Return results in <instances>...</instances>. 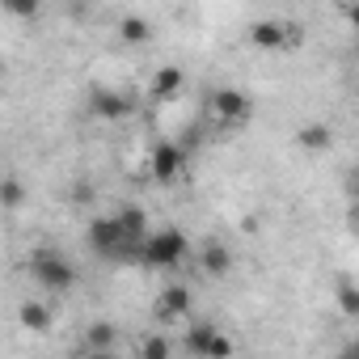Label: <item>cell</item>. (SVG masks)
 Returning <instances> with one entry per match:
<instances>
[{"instance_id":"9a60e30c","label":"cell","mask_w":359,"mask_h":359,"mask_svg":"<svg viewBox=\"0 0 359 359\" xmlns=\"http://www.w3.org/2000/svg\"><path fill=\"white\" fill-rule=\"evenodd\" d=\"M250 43L262 47V51L283 47V22H254V26H250Z\"/></svg>"},{"instance_id":"ffe728a7","label":"cell","mask_w":359,"mask_h":359,"mask_svg":"<svg viewBox=\"0 0 359 359\" xmlns=\"http://www.w3.org/2000/svg\"><path fill=\"white\" fill-rule=\"evenodd\" d=\"M203 359H233V338H224L220 330H216V338L208 342V355Z\"/></svg>"},{"instance_id":"cb8c5ba5","label":"cell","mask_w":359,"mask_h":359,"mask_svg":"<svg viewBox=\"0 0 359 359\" xmlns=\"http://www.w3.org/2000/svg\"><path fill=\"white\" fill-rule=\"evenodd\" d=\"M85 359H118V351H85Z\"/></svg>"},{"instance_id":"7402d4cb","label":"cell","mask_w":359,"mask_h":359,"mask_svg":"<svg viewBox=\"0 0 359 359\" xmlns=\"http://www.w3.org/2000/svg\"><path fill=\"white\" fill-rule=\"evenodd\" d=\"M72 199H76V203H89V199H93V187H89V182H76V187H72Z\"/></svg>"},{"instance_id":"ba28073f","label":"cell","mask_w":359,"mask_h":359,"mask_svg":"<svg viewBox=\"0 0 359 359\" xmlns=\"http://www.w3.org/2000/svg\"><path fill=\"white\" fill-rule=\"evenodd\" d=\"M114 224H118V233H123V241H127L131 250H140V241L152 233V229H148V216H144L140 208H118V212H114Z\"/></svg>"},{"instance_id":"6da1fadb","label":"cell","mask_w":359,"mask_h":359,"mask_svg":"<svg viewBox=\"0 0 359 359\" xmlns=\"http://www.w3.org/2000/svg\"><path fill=\"white\" fill-rule=\"evenodd\" d=\"M187 254H191V241H187L182 229H156V233H148V237L140 241L135 262H144V266H152V271H169V266L182 262Z\"/></svg>"},{"instance_id":"44dd1931","label":"cell","mask_w":359,"mask_h":359,"mask_svg":"<svg viewBox=\"0 0 359 359\" xmlns=\"http://www.w3.org/2000/svg\"><path fill=\"white\" fill-rule=\"evenodd\" d=\"M5 13H9V18H34V13H39V5H34V0H9Z\"/></svg>"},{"instance_id":"9c48e42d","label":"cell","mask_w":359,"mask_h":359,"mask_svg":"<svg viewBox=\"0 0 359 359\" xmlns=\"http://www.w3.org/2000/svg\"><path fill=\"white\" fill-rule=\"evenodd\" d=\"M199 266H203V275L224 279V275L233 271V250H229V245H220V241H208V245H203V254H199Z\"/></svg>"},{"instance_id":"5bb4252c","label":"cell","mask_w":359,"mask_h":359,"mask_svg":"<svg viewBox=\"0 0 359 359\" xmlns=\"http://www.w3.org/2000/svg\"><path fill=\"white\" fill-rule=\"evenodd\" d=\"M212 338H216V325H212V321H191L187 334H182V342H187V351H191L195 359L208 355V342H212Z\"/></svg>"},{"instance_id":"52a82bcc","label":"cell","mask_w":359,"mask_h":359,"mask_svg":"<svg viewBox=\"0 0 359 359\" xmlns=\"http://www.w3.org/2000/svg\"><path fill=\"white\" fill-rule=\"evenodd\" d=\"M152 313H156V321H161V325H169V321H182V317L191 313V287H187V283H169V287L156 296Z\"/></svg>"},{"instance_id":"5b68a950","label":"cell","mask_w":359,"mask_h":359,"mask_svg":"<svg viewBox=\"0 0 359 359\" xmlns=\"http://www.w3.org/2000/svg\"><path fill=\"white\" fill-rule=\"evenodd\" d=\"M89 110L97 118L118 123V118H131L135 114V97L131 93H118V89H89Z\"/></svg>"},{"instance_id":"2e32d148","label":"cell","mask_w":359,"mask_h":359,"mask_svg":"<svg viewBox=\"0 0 359 359\" xmlns=\"http://www.w3.org/2000/svg\"><path fill=\"white\" fill-rule=\"evenodd\" d=\"M118 34H123V43H148L152 39V26H148V18H135V13H127L123 22H118Z\"/></svg>"},{"instance_id":"7c38bea8","label":"cell","mask_w":359,"mask_h":359,"mask_svg":"<svg viewBox=\"0 0 359 359\" xmlns=\"http://www.w3.org/2000/svg\"><path fill=\"white\" fill-rule=\"evenodd\" d=\"M81 338H85V351H114L118 325H114V321H89Z\"/></svg>"},{"instance_id":"d4e9b609","label":"cell","mask_w":359,"mask_h":359,"mask_svg":"<svg viewBox=\"0 0 359 359\" xmlns=\"http://www.w3.org/2000/svg\"><path fill=\"white\" fill-rule=\"evenodd\" d=\"M0 76H5V64H0Z\"/></svg>"},{"instance_id":"7a4b0ae2","label":"cell","mask_w":359,"mask_h":359,"mask_svg":"<svg viewBox=\"0 0 359 359\" xmlns=\"http://www.w3.org/2000/svg\"><path fill=\"white\" fill-rule=\"evenodd\" d=\"M30 275H34L47 292H55V296H64V292L76 283V266H72L60 250H39V254L30 258Z\"/></svg>"},{"instance_id":"d6986e66","label":"cell","mask_w":359,"mask_h":359,"mask_svg":"<svg viewBox=\"0 0 359 359\" xmlns=\"http://www.w3.org/2000/svg\"><path fill=\"white\" fill-rule=\"evenodd\" d=\"M338 309H342L346 317L359 313V292H355V283H342V287H338Z\"/></svg>"},{"instance_id":"ac0fdd59","label":"cell","mask_w":359,"mask_h":359,"mask_svg":"<svg viewBox=\"0 0 359 359\" xmlns=\"http://www.w3.org/2000/svg\"><path fill=\"white\" fill-rule=\"evenodd\" d=\"M140 359H173L169 338H165V334H148V338L140 342Z\"/></svg>"},{"instance_id":"4fadbf2b","label":"cell","mask_w":359,"mask_h":359,"mask_svg":"<svg viewBox=\"0 0 359 359\" xmlns=\"http://www.w3.org/2000/svg\"><path fill=\"white\" fill-rule=\"evenodd\" d=\"M296 144L309 148V152H325V148L334 144V131H330L325 123H304V127L296 131Z\"/></svg>"},{"instance_id":"3957f363","label":"cell","mask_w":359,"mask_h":359,"mask_svg":"<svg viewBox=\"0 0 359 359\" xmlns=\"http://www.w3.org/2000/svg\"><path fill=\"white\" fill-rule=\"evenodd\" d=\"M85 237H89V245H93V254H102V258H114V262H135V250L123 241V233H118L114 216H102V220H93Z\"/></svg>"},{"instance_id":"8992f818","label":"cell","mask_w":359,"mask_h":359,"mask_svg":"<svg viewBox=\"0 0 359 359\" xmlns=\"http://www.w3.org/2000/svg\"><path fill=\"white\" fill-rule=\"evenodd\" d=\"M212 110H216V118H220L224 127H237V123L250 118L254 102H250L241 89H216V93H212Z\"/></svg>"},{"instance_id":"603a6c76","label":"cell","mask_w":359,"mask_h":359,"mask_svg":"<svg viewBox=\"0 0 359 359\" xmlns=\"http://www.w3.org/2000/svg\"><path fill=\"white\" fill-rule=\"evenodd\" d=\"M338 359H359V342H346V346H342V355H338Z\"/></svg>"},{"instance_id":"30bf717a","label":"cell","mask_w":359,"mask_h":359,"mask_svg":"<svg viewBox=\"0 0 359 359\" xmlns=\"http://www.w3.org/2000/svg\"><path fill=\"white\" fill-rule=\"evenodd\" d=\"M18 321H22V330H30V334H47V330L55 325V313H51V304L26 300V304L18 309Z\"/></svg>"},{"instance_id":"e0dca14e","label":"cell","mask_w":359,"mask_h":359,"mask_svg":"<svg viewBox=\"0 0 359 359\" xmlns=\"http://www.w3.org/2000/svg\"><path fill=\"white\" fill-rule=\"evenodd\" d=\"M22 203H26L22 177H0V208H5V212H18Z\"/></svg>"},{"instance_id":"8fae6325","label":"cell","mask_w":359,"mask_h":359,"mask_svg":"<svg viewBox=\"0 0 359 359\" xmlns=\"http://www.w3.org/2000/svg\"><path fill=\"white\" fill-rule=\"evenodd\" d=\"M182 68H173V64H165V68H156L152 72V81H148V93H152V102H165V97H173L177 89H182Z\"/></svg>"},{"instance_id":"277c9868","label":"cell","mask_w":359,"mask_h":359,"mask_svg":"<svg viewBox=\"0 0 359 359\" xmlns=\"http://www.w3.org/2000/svg\"><path fill=\"white\" fill-rule=\"evenodd\" d=\"M187 169V152H182V144H169V140H161L152 152H148V173L156 177V182H173L177 173Z\"/></svg>"}]
</instances>
